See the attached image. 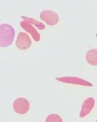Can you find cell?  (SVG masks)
<instances>
[{
    "label": "cell",
    "mask_w": 97,
    "mask_h": 122,
    "mask_svg": "<svg viewBox=\"0 0 97 122\" xmlns=\"http://www.w3.org/2000/svg\"><path fill=\"white\" fill-rule=\"evenodd\" d=\"M15 30L10 24L3 23L0 25V47H6L13 44Z\"/></svg>",
    "instance_id": "6da1fadb"
},
{
    "label": "cell",
    "mask_w": 97,
    "mask_h": 122,
    "mask_svg": "<svg viewBox=\"0 0 97 122\" xmlns=\"http://www.w3.org/2000/svg\"><path fill=\"white\" fill-rule=\"evenodd\" d=\"M30 107V104L29 100L26 98L19 97L17 98L13 103V108L16 114H26L29 111Z\"/></svg>",
    "instance_id": "7a4b0ae2"
},
{
    "label": "cell",
    "mask_w": 97,
    "mask_h": 122,
    "mask_svg": "<svg viewBox=\"0 0 97 122\" xmlns=\"http://www.w3.org/2000/svg\"><path fill=\"white\" fill-rule=\"evenodd\" d=\"M40 19L49 26H55L59 22V16L54 11L44 10L40 14Z\"/></svg>",
    "instance_id": "3957f363"
},
{
    "label": "cell",
    "mask_w": 97,
    "mask_h": 122,
    "mask_svg": "<svg viewBox=\"0 0 97 122\" xmlns=\"http://www.w3.org/2000/svg\"><path fill=\"white\" fill-rule=\"evenodd\" d=\"M56 80L67 84H74V85H78V86H92V83L86 81L79 77H75V76H67V77H58Z\"/></svg>",
    "instance_id": "277c9868"
},
{
    "label": "cell",
    "mask_w": 97,
    "mask_h": 122,
    "mask_svg": "<svg viewBox=\"0 0 97 122\" xmlns=\"http://www.w3.org/2000/svg\"><path fill=\"white\" fill-rule=\"evenodd\" d=\"M31 43H32L31 39L27 34L23 32L19 33L16 42V45L17 47V48L19 50L29 49L31 46Z\"/></svg>",
    "instance_id": "5b68a950"
},
{
    "label": "cell",
    "mask_w": 97,
    "mask_h": 122,
    "mask_svg": "<svg viewBox=\"0 0 97 122\" xmlns=\"http://www.w3.org/2000/svg\"><path fill=\"white\" fill-rule=\"evenodd\" d=\"M94 105H95V100H94L93 97H89V98H87L86 100H85V101L82 105L79 117L82 118L89 114L93 109Z\"/></svg>",
    "instance_id": "8992f818"
},
{
    "label": "cell",
    "mask_w": 97,
    "mask_h": 122,
    "mask_svg": "<svg viewBox=\"0 0 97 122\" xmlns=\"http://www.w3.org/2000/svg\"><path fill=\"white\" fill-rule=\"evenodd\" d=\"M20 26H21L22 28H23L26 32L29 33V34L31 35L33 39L36 41V42H39L40 40V34L37 32L36 28H35L34 26H32L31 23L23 20V21L20 22Z\"/></svg>",
    "instance_id": "52a82bcc"
},
{
    "label": "cell",
    "mask_w": 97,
    "mask_h": 122,
    "mask_svg": "<svg viewBox=\"0 0 97 122\" xmlns=\"http://www.w3.org/2000/svg\"><path fill=\"white\" fill-rule=\"evenodd\" d=\"M87 62L91 65H97V49H91L88 51L86 55Z\"/></svg>",
    "instance_id": "ba28073f"
},
{
    "label": "cell",
    "mask_w": 97,
    "mask_h": 122,
    "mask_svg": "<svg viewBox=\"0 0 97 122\" xmlns=\"http://www.w3.org/2000/svg\"><path fill=\"white\" fill-rule=\"evenodd\" d=\"M22 19L24 20L25 21H27L28 23H31V24L35 25V26L38 29H40V30H44L45 29V25L41 22H38L36 20L32 19V18H29V17H26V16H22Z\"/></svg>",
    "instance_id": "9c48e42d"
},
{
    "label": "cell",
    "mask_w": 97,
    "mask_h": 122,
    "mask_svg": "<svg viewBox=\"0 0 97 122\" xmlns=\"http://www.w3.org/2000/svg\"><path fill=\"white\" fill-rule=\"evenodd\" d=\"M45 122H63V121L58 114H51L47 117Z\"/></svg>",
    "instance_id": "30bf717a"
},
{
    "label": "cell",
    "mask_w": 97,
    "mask_h": 122,
    "mask_svg": "<svg viewBox=\"0 0 97 122\" xmlns=\"http://www.w3.org/2000/svg\"><path fill=\"white\" fill-rule=\"evenodd\" d=\"M96 122H97V120H96Z\"/></svg>",
    "instance_id": "8fae6325"
}]
</instances>
